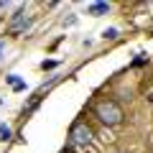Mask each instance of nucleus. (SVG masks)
Returning a JSON list of instances; mask_svg holds the SVG:
<instances>
[{"label": "nucleus", "instance_id": "nucleus-1", "mask_svg": "<svg viewBox=\"0 0 153 153\" xmlns=\"http://www.w3.org/2000/svg\"><path fill=\"white\" fill-rule=\"evenodd\" d=\"M94 115H97L100 123H102V125H107V128L120 125L123 117H125V115H123V107L115 102V100H107V97L100 100V102L94 105Z\"/></svg>", "mask_w": 153, "mask_h": 153}, {"label": "nucleus", "instance_id": "nucleus-2", "mask_svg": "<svg viewBox=\"0 0 153 153\" xmlns=\"http://www.w3.org/2000/svg\"><path fill=\"white\" fill-rule=\"evenodd\" d=\"M94 140V130L87 125V120H76L69 130V146L74 148H87Z\"/></svg>", "mask_w": 153, "mask_h": 153}, {"label": "nucleus", "instance_id": "nucleus-3", "mask_svg": "<svg viewBox=\"0 0 153 153\" xmlns=\"http://www.w3.org/2000/svg\"><path fill=\"white\" fill-rule=\"evenodd\" d=\"M28 26H31V18L26 16V10H18L16 16L10 18V26H8V31H10V33H23Z\"/></svg>", "mask_w": 153, "mask_h": 153}, {"label": "nucleus", "instance_id": "nucleus-4", "mask_svg": "<svg viewBox=\"0 0 153 153\" xmlns=\"http://www.w3.org/2000/svg\"><path fill=\"white\" fill-rule=\"evenodd\" d=\"M110 10V5L107 3H92V5L87 8V13L89 16H102V13H107Z\"/></svg>", "mask_w": 153, "mask_h": 153}, {"label": "nucleus", "instance_id": "nucleus-5", "mask_svg": "<svg viewBox=\"0 0 153 153\" xmlns=\"http://www.w3.org/2000/svg\"><path fill=\"white\" fill-rule=\"evenodd\" d=\"M102 36H105V38H117V28H105Z\"/></svg>", "mask_w": 153, "mask_h": 153}, {"label": "nucleus", "instance_id": "nucleus-6", "mask_svg": "<svg viewBox=\"0 0 153 153\" xmlns=\"http://www.w3.org/2000/svg\"><path fill=\"white\" fill-rule=\"evenodd\" d=\"M0 138H3V140L10 138V128H8V125H0Z\"/></svg>", "mask_w": 153, "mask_h": 153}, {"label": "nucleus", "instance_id": "nucleus-7", "mask_svg": "<svg viewBox=\"0 0 153 153\" xmlns=\"http://www.w3.org/2000/svg\"><path fill=\"white\" fill-rule=\"evenodd\" d=\"M56 66V61H44V64H41V69H54Z\"/></svg>", "mask_w": 153, "mask_h": 153}, {"label": "nucleus", "instance_id": "nucleus-8", "mask_svg": "<svg viewBox=\"0 0 153 153\" xmlns=\"http://www.w3.org/2000/svg\"><path fill=\"white\" fill-rule=\"evenodd\" d=\"M74 23H76V18H74V16H69V18H64V26H74Z\"/></svg>", "mask_w": 153, "mask_h": 153}, {"label": "nucleus", "instance_id": "nucleus-9", "mask_svg": "<svg viewBox=\"0 0 153 153\" xmlns=\"http://www.w3.org/2000/svg\"><path fill=\"white\" fill-rule=\"evenodd\" d=\"M3 49H5V41H0V54H3Z\"/></svg>", "mask_w": 153, "mask_h": 153}]
</instances>
